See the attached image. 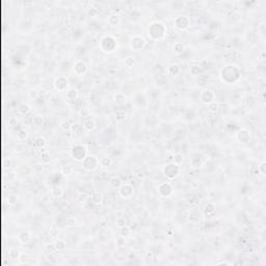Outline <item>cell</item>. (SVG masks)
<instances>
[{
  "label": "cell",
  "mask_w": 266,
  "mask_h": 266,
  "mask_svg": "<svg viewBox=\"0 0 266 266\" xmlns=\"http://www.w3.org/2000/svg\"><path fill=\"white\" fill-rule=\"evenodd\" d=\"M221 78L224 82L229 84L235 83L240 79V71L236 66L234 65H228L221 70Z\"/></svg>",
  "instance_id": "6da1fadb"
},
{
  "label": "cell",
  "mask_w": 266,
  "mask_h": 266,
  "mask_svg": "<svg viewBox=\"0 0 266 266\" xmlns=\"http://www.w3.org/2000/svg\"><path fill=\"white\" fill-rule=\"evenodd\" d=\"M167 29L165 27V25L161 22H153L151 23L150 27H149V36H150L152 40L157 41V40H161L163 39L167 35Z\"/></svg>",
  "instance_id": "7a4b0ae2"
},
{
  "label": "cell",
  "mask_w": 266,
  "mask_h": 266,
  "mask_svg": "<svg viewBox=\"0 0 266 266\" xmlns=\"http://www.w3.org/2000/svg\"><path fill=\"white\" fill-rule=\"evenodd\" d=\"M100 48L105 53H112L118 48V43L116 40L111 35H106L100 42Z\"/></svg>",
  "instance_id": "3957f363"
},
{
  "label": "cell",
  "mask_w": 266,
  "mask_h": 266,
  "mask_svg": "<svg viewBox=\"0 0 266 266\" xmlns=\"http://www.w3.org/2000/svg\"><path fill=\"white\" fill-rule=\"evenodd\" d=\"M71 156L74 160L82 161L87 156V148L81 143H76L71 149Z\"/></svg>",
  "instance_id": "277c9868"
},
{
  "label": "cell",
  "mask_w": 266,
  "mask_h": 266,
  "mask_svg": "<svg viewBox=\"0 0 266 266\" xmlns=\"http://www.w3.org/2000/svg\"><path fill=\"white\" fill-rule=\"evenodd\" d=\"M180 174V165L175 162H168L163 167V175L170 180H173L178 177Z\"/></svg>",
  "instance_id": "5b68a950"
},
{
  "label": "cell",
  "mask_w": 266,
  "mask_h": 266,
  "mask_svg": "<svg viewBox=\"0 0 266 266\" xmlns=\"http://www.w3.org/2000/svg\"><path fill=\"white\" fill-rule=\"evenodd\" d=\"M100 165V160L95 155H87L82 160V167L87 172H94Z\"/></svg>",
  "instance_id": "8992f818"
},
{
  "label": "cell",
  "mask_w": 266,
  "mask_h": 266,
  "mask_svg": "<svg viewBox=\"0 0 266 266\" xmlns=\"http://www.w3.org/2000/svg\"><path fill=\"white\" fill-rule=\"evenodd\" d=\"M190 25V19L187 16L184 15H180V16L176 17L174 21V26L179 30H185L189 27Z\"/></svg>",
  "instance_id": "52a82bcc"
},
{
  "label": "cell",
  "mask_w": 266,
  "mask_h": 266,
  "mask_svg": "<svg viewBox=\"0 0 266 266\" xmlns=\"http://www.w3.org/2000/svg\"><path fill=\"white\" fill-rule=\"evenodd\" d=\"M146 46V40L140 35H134L130 40V48L133 51H140Z\"/></svg>",
  "instance_id": "ba28073f"
},
{
  "label": "cell",
  "mask_w": 266,
  "mask_h": 266,
  "mask_svg": "<svg viewBox=\"0 0 266 266\" xmlns=\"http://www.w3.org/2000/svg\"><path fill=\"white\" fill-rule=\"evenodd\" d=\"M200 99L204 104H212L215 100V93L212 89H206L200 95Z\"/></svg>",
  "instance_id": "9c48e42d"
},
{
  "label": "cell",
  "mask_w": 266,
  "mask_h": 266,
  "mask_svg": "<svg viewBox=\"0 0 266 266\" xmlns=\"http://www.w3.org/2000/svg\"><path fill=\"white\" fill-rule=\"evenodd\" d=\"M157 190H158V194L163 197H168L173 194V186L167 182L161 183V184L158 185Z\"/></svg>",
  "instance_id": "30bf717a"
},
{
  "label": "cell",
  "mask_w": 266,
  "mask_h": 266,
  "mask_svg": "<svg viewBox=\"0 0 266 266\" xmlns=\"http://www.w3.org/2000/svg\"><path fill=\"white\" fill-rule=\"evenodd\" d=\"M68 86H69V80L65 76H59L55 79L54 81V87L56 91L58 92H65L67 91Z\"/></svg>",
  "instance_id": "8fae6325"
},
{
  "label": "cell",
  "mask_w": 266,
  "mask_h": 266,
  "mask_svg": "<svg viewBox=\"0 0 266 266\" xmlns=\"http://www.w3.org/2000/svg\"><path fill=\"white\" fill-rule=\"evenodd\" d=\"M133 186L131 184H128V183H125V184H122L121 187L119 188V192L121 194L122 197L124 199H130L131 197L133 196Z\"/></svg>",
  "instance_id": "7c38bea8"
},
{
  "label": "cell",
  "mask_w": 266,
  "mask_h": 266,
  "mask_svg": "<svg viewBox=\"0 0 266 266\" xmlns=\"http://www.w3.org/2000/svg\"><path fill=\"white\" fill-rule=\"evenodd\" d=\"M236 140L240 143H247L251 140V132L247 129H240L236 133Z\"/></svg>",
  "instance_id": "4fadbf2b"
},
{
  "label": "cell",
  "mask_w": 266,
  "mask_h": 266,
  "mask_svg": "<svg viewBox=\"0 0 266 266\" xmlns=\"http://www.w3.org/2000/svg\"><path fill=\"white\" fill-rule=\"evenodd\" d=\"M74 72L78 76H83L87 72V65L82 60H77L74 63Z\"/></svg>",
  "instance_id": "5bb4252c"
},
{
  "label": "cell",
  "mask_w": 266,
  "mask_h": 266,
  "mask_svg": "<svg viewBox=\"0 0 266 266\" xmlns=\"http://www.w3.org/2000/svg\"><path fill=\"white\" fill-rule=\"evenodd\" d=\"M18 239L19 241H20L21 243H24V244H26V243H29L31 241V239H32V235H31L29 232H21V233H19L18 235Z\"/></svg>",
  "instance_id": "9a60e30c"
},
{
  "label": "cell",
  "mask_w": 266,
  "mask_h": 266,
  "mask_svg": "<svg viewBox=\"0 0 266 266\" xmlns=\"http://www.w3.org/2000/svg\"><path fill=\"white\" fill-rule=\"evenodd\" d=\"M107 22H108V24L110 26H116L121 22V17L118 14H111L107 18Z\"/></svg>",
  "instance_id": "2e32d148"
},
{
  "label": "cell",
  "mask_w": 266,
  "mask_h": 266,
  "mask_svg": "<svg viewBox=\"0 0 266 266\" xmlns=\"http://www.w3.org/2000/svg\"><path fill=\"white\" fill-rule=\"evenodd\" d=\"M215 211H216V206H215V204H213V203H208L203 209L204 215H208V216L214 214L215 213Z\"/></svg>",
  "instance_id": "e0dca14e"
},
{
  "label": "cell",
  "mask_w": 266,
  "mask_h": 266,
  "mask_svg": "<svg viewBox=\"0 0 266 266\" xmlns=\"http://www.w3.org/2000/svg\"><path fill=\"white\" fill-rule=\"evenodd\" d=\"M91 201L95 205L102 204V202H103V194H102L101 192H98V191L93 192L92 196H91Z\"/></svg>",
  "instance_id": "ac0fdd59"
},
{
  "label": "cell",
  "mask_w": 266,
  "mask_h": 266,
  "mask_svg": "<svg viewBox=\"0 0 266 266\" xmlns=\"http://www.w3.org/2000/svg\"><path fill=\"white\" fill-rule=\"evenodd\" d=\"M167 72L170 76H176V75H178L180 73V68L176 63H172V65H170L167 68Z\"/></svg>",
  "instance_id": "d6986e66"
},
{
  "label": "cell",
  "mask_w": 266,
  "mask_h": 266,
  "mask_svg": "<svg viewBox=\"0 0 266 266\" xmlns=\"http://www.w3.org/2000/svg\"><path fill=\"white\" fill-rule=\"evenodd\" d=\"M51 194H52V197H55V199H60V197H62L63 196V190L60 188L59 186H54L52 188V190H51Z\"/></svg>",
  "instance_id": "ffe728a7"
},
{
  "label": "cell",
  "mask_w": 266,
  "mask_h": 266,
  "mask_svg": "<svg viewBox=\"0 0 266 266\" xmlns=\"http://www.w3.org/2000/svg\"><path fill=\"white\" fill-rule=\"evenodd\" d=\"M83 128L86 131H92V130H94V129L96 128V123H95L92 119L86 120V121L84 122V124H83Z\"/></svg>",
  "instance_id": "44dd1931"
},
{
  "label": "cell",
  "mask_w": 266,
  "mask_h": 266,
  "mask_svg": "<svg viewBox=\"0 0 266 266\" xmlns=\"http://www.w3.org/2000/svg\"><path fill=\"white\" fill-rule=\"evenodd\" d=\"M120 233H121V236L123 238H126L128 237L129 235H130L131 233V229L129 226H127V224H124L123 227H121V229H120Z\"/></svg>",
  "instance_id": "7402d4cb"
},
{
  "label": "cell",
  "mask_w": 266,
  "mask_h": 266,
  "mask_svg": "<svg viewBox=\"0 0 266 266\" xmlns=\"http://www.w3.org/2000/svg\"><path fill=\"white\" fill-rule=\"evenodd\" d=\"M190 164H191V167L194 168H200V167H202V165H203V161H202L201 158H199V157H194V158H191V160H190Z\"/></svg>",
  "instance_id": "603a6c76"
},
{
  "label": "cell",
  "mask_w": 266,
  "mask_h": 266,
  "mask_svg": "<svg viewBox=\"0 0 266 266\" xmlns=\"http://www.w3.org/2000/svg\"><path fill=\"white\" fill-rule=\"evenodd\" d=\"M30 111V106L26 103H22L18 107V112L21 114H27Z\"/></svg>",
  "instance_id": "cb8c5ba5"
},
{
  "label": "cell",
  "mask_w": 266,
  "mask_h": 266,
  "mask_svg": "<svg viewBox=\"0 0 266 266\" xmlns=\"http://www.w3.org/2000/svg\"><path fill=\"white\" fill-rule=\"evenodd\" d=\"M109 184L111 185L113 188H120L121 187V185L123 184L121 181V179H120L119 177H113L110 179V181H109Z\"/></svg>",
  "instance_id": "d4e9b609"
},
{
  "label": "cell",
  "mask_w": 266,
  "mask_h": 266,
  "mask_svg": "<svg viewBox=\"0 0 266 266\" xmlns=\"http://www.w3.org/2000/svg\"><path fill=\"white\" fill-rule=\"evenodd\" d=\"M184 50H185L184 44L180 43V42L175 43V45H174V51H175V53H177V54H181V53L184 52Z\"/></svg>",
  "instance_id": "484cf974"
},
{
  "label": "cell",
  "mask_w": 266,
  "mask_h": 266,
  "mask_svg": "<svg viewBox=\"0 0 266 266\" xmlns=\"http://www.w3.org/2000/svg\"><path fill=\"white\" fill-rule=\"evenodd\" d=\"M111 164H112V159L110 157H107V156H105V157H103V158H101V159H100V165H102V167H110Z\"/></svg>",
  "instance_id": "4316f807"
},
{
  "label": "cell",
  "mask_w": 266,
  "mask_h": 266,
  "mask_svg": "<svg viewBox=\"0 0 266 266\" xmlns=\"http://www.w3.org/2000/svg\"><path fill=\"white\" fill-rule=\"evenodd\" d=\"M78 97V91L76 89H70L67 92V98L69 100H75Z\"/></svg>",
  "instance_id": "83f0119b"
},
{
  "label": "cell",
  "mask_w": 266,
  "mask_h": 266,
  "mask_svg": "<svg viewBox=\"0 0 266 266\" xmlns=\"http://www.w3.org/2000/svg\"><path fill=\"white\" fill-rule=\"evenodd\" d=\"M46 145H47V143H46V140L44 137H38L35 140V146L36 148H39V149L44 148Z\"/></svg>",
  "instance_id": "f1b7e54d"
},
{
  "label": "cell",
  "mask_w": 266,
  "mask_h": 266,
  "mask_svg": "<svg viewBox=\"0 0 266 266\" xmlns=\"http://www.w3.org/2000/svg\"><path fill=\"white\" fill-rule=\"evenodd\" d=\"M66 224H67L68 228H74L76 226V218L75 216H69L66 219Z\"/></svg>",
  "instance_id": "f546056e"
},
{
  "label": "cell",
  "mask_w": 266,
  "mask_h": 266,
  "mask_svg": "<svg viewBox=\"0 0 266 266\" xmlns=\"http://www.w3.org/2000/svg\"><path fill=\"white\" fill-rule=\"evenodd\" d=\"M18 260H19V263H20V264H25V263L28 262L29 256L27 255V254H25V253H21L20 257L18 258Z\"/></svg>",
  "instance_id": "4dcf8cb0"
},
{
  "label": "cell",
  "mask_w": 266,
  "mask_h": 266,
  "mask_svg": "<svg viewBox=\"0 0 266 266\" xmlns=\"http://www.w3.org/2000/svg\"><path fill=\"white\" fill-rule=\"evenodd\" d=\"M183 155L181 154V153H177V154L174 155V157H173V162L177 163V164H181V163L183 162Z\"/></svg>",
  "instance_id": "1f68e13d"
},
{
  "label": "cell",
  "mask_w": 266,
  "mask_h": 266,
  "mask_svg": "<svg viewBox=\"0 0 266 266\" xmlns=\"http://www.w3.org/2000/svg\"><path fill=\"white\" fill-rule=\"evenodd\" d=\"M54 244H55V247L57 251L65 250L66 246H67V244H66V242L63 240H56V242L54 243Z\"/></svg>",
  "instance_id": "d6a6232c"
},
{
  "label": "cell",
  "mask_w": 266,
  "mask_h": 266,
  "mask_svg": "<svg viewBox=\"0 0 266 266\" xmlns=\"http://www.w3.org/2000/svg\"><path fill=\"white\" fill-rule=\"evenodd\" d=\"M17 137H18L19 140H25V138L27 137V132H26V130H24V129L19 130V132L17 133Z\"/></svg>",
  "instance_id": "836d02e7"
},
{
  "label": "cell",
  "mask_w": 266,
  "mask_h": 266,
  "mask_svg": "<svg viewBox=\"0 0 266 266\" xmlns=\"http://www.w3.org/2000/svg\"><path fill=\"white\" fill-rule=\"evenodd\" d=\"M258 170H259V173H261L263 176H265V173H266V162L264 160L261 161L260 165L258 167Z\"/></svg>",
  "instance_id": "e575fe53"
},
{
  "label": "cell",
  "mask_w": 266,
  "mask_h": 266,
  "mask_svg": "<svg viewBox=\"0 0 266 266\" xmlns=\"http://www.w3.org/2000/svg\"><path fill=\"white\" fill-rule=\"evenodd\" d=\"M190 73H191L192 75H194V76H197V75H200V73H201V68H200L199 66H192L191 69H190Z\"/></svg>",
  "instance_id": "d590c367"
},
{
  "label": "cell",
  "mask_w": 266,
  "mask_h": 266,
  "mask_svg": "<svg viewBox=\"0 0 266 266\" xmlns=\"http://www.w3.org/2000/svg\"><path fill=\"white\" fill-rule=\"evenodd\" d=\"M20 254L21 253H19L16 248H13V250L9 251V257L14 258V259H18V258L20 257Z\"/></svg>",
  "instance_id": "8d00e7d4"
},
{
  "label": "cell",
  "mask_w": 266,
  "mask_h": 266,
  "mask_svg": "<svg viewBox=\"0 0 266 266\" xmlns=\"http://www.w3.org/2000/svg\"><path fill=\"white\" fill-rule=\"evenodd\" d=\"M18 199L19 197H17L16 194H11V196H8V200H7V201H8L9 205H15L18 202Z\"/></svg>",
  "instance_id": "74e56055"
},
{
  "label": "cell",
  "mask_w": 266,
  "mask_h": 266,
  "mask_svg": "<svg viewBox=\"0 0 266 266\" xmlns=\"http://www.w3.org/2000/svg\"><path fill=\"white\" fill-rule=\"evenodd\" d=\"M133 63H134V59L132 57H128V58H126L125 59V65L127 66V67H132L133 66Z\"/></svg>",
  "instance_id": "f35d334b"
},
{
  "label": "cell",
  "mask_w": 266,
  "mask_h": 266,
  "mask_svg": "<svg viewBox=\"0 0 266 266\" xmlns=\"http://www.w3.org/2000/svg\"><path fill=\"white\" fill-rule=\"evenodd\" d=\"M47 251H48V252H49L50 254H52V253H54L55 251H57V250H56L54 243H51V244H48V245H47Z\"/></svg>",
  "instance_id": "ab89813d"
},
{
  "label": "cell",
  "mask_w": 266,
  "mask_h": 266,
  "mask_svg": "<svg viewBox=\"0 0 266 266\" xmlns=\"http://www.w3.org/2000/svg\"><path fill=\"white\" fill-rule=\"evenodd\" d=\"M32 122L35 124H36V125H41V124L43 123V118L42 116H35V118L32 119Z\"/></svg>",
  "instance_id": "60d3db41"
},
{
  "label": "cell",
  "mask_w": 266,
  "mask_h": 266,
  "mask_svg": "<svg viewBox=\"0 0 266 266\" xmlns=\"http://www.w3.org/2000/svg\"><path fill=\"white\" fill-rule=\"evenodd\" d=\"M118 224L120 227H123L125 224V218H118Z\"/></svg>",
  "instance_id": "b9f144b4"
},
{
  "label": "cell",
  "mask_w": 266,
  "mask_h": 266,
  "mask_svg": "<svg viewBox=\"0 0 266 266\" xmlns=\"http://www.w3.org/2000/svg\"><path fill=\"white\" fill-rule=\"evenodd\" d=\"M9 124H11L12 126L16 125V124H17V120L15 119V118H12V119H9Z\"/></svg>",
  "instance_id": "7bdbcfd3"
},
{
  "label": "cell",
  "mask_w": 266,
  "mask_h": 266,
  "mask_svg": "<svg viewBox=\"0 0 266 266\" xmlns=\"http://www.w3.org/2000/svg\"><path fill=\"white\" fill-rule=\"evenodd\" d=\"M230 265V263H228V262H221V263H218V265Z\"/></svg>",
  "instance_id": "ee69618b"
},
{
  "label": "cell",
  "mask_w": 266,
  "mask_h": 266,
  "mask_svg": "<svg viewBox=\"0 0 266 266\" xmlns=\"http://www.w3.org/2000/svg\"><path fill=\"white\" fill-rule=\"evenodd\" d=\"M168 236H173V231H168Z\"/></svg>",
  "instance_id": "f6af8a7d"
}]
</instances>
